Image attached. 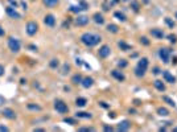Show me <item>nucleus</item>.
Returning a JSON list of instances; mask_svg holds the SVG:
<instances>
[{"label":"nucleus","instance_id":"49","mask_svg":"<svg viewBox=\"0 0 177 132\" xmlns=\"http://www.w3.org/2000/svg\"><path fill=\"white\" fill-rule=\"evenodd\" d=\"M77 65H82V60H79V58H77Z\"/></svg>","mask_w":177,"mask_h":132},{"label":"nucleus","instance_id":"18","mask_svg":"<svg viewBox=\"0 0 177 132\" xmlns=\"http://www.w3.org/2000/svg\"><path fill=\"white\" fill-rule=\"evenodd\" d=\"M27 108L29 111H33V112H40V111L42 110V107L40 105H37V103H28Z\"/></svg>","mask_w":177,"mask_h":132},{"label":"nucleus","instance_id":"20","mask_svg":"<svg viewBox=\"0 0 177 132\" xmlns=\"http://www.w3.org/2000/svg\"><path fill=\"white\" fill-rule=\"evenodd\" d=\"M75 118H78V119H91V118H93V115H91L90 112H83V111H81V112H77V114H75Z\"/></svg>","mask_w":177,"mask_h":132},{"label":"nucleus","instance_id":"25","mask_svg":"<svg viewBox=\"0 0 177 132\" xmlns=\"http://www.w3.org/2000/svg\"><path fill=\"white\" fill-rule=\"evenodd\" d=\"M153 85H155V87L159 90V91H165V85L164 83H162V81H155V82H153Z\"/></svg>","mask_w":177,"mask_h":132},{"label":"nucleus","instance_id":"41","mask_svg":"<svg viewBox=\"0 0 177 132\" xmlns=\"http://www.w3.org/2000/svg\"><path fill=\"white\" fill-rule=\"evenodd\" d=\"M4 36H5V30L3 29L1 25H0V37H4Z\"/></svg>","mask_w":177,"mask_h":132},{"label":"nucleus","instance_id":"53","mask_svg":"<svg viewBox=\"0 0 177 132\" xmlns=\"http://www.w3.org/2000/svg\"><path fill=\"white\" fill-rule=\"evenodd\" d=\"M32 1H35V0H32Z\"/></svg>","mask_w":177,"mask_h":132},{"label":"nucleus","instance_id":"46","mask_svg":"<svg viewBox=\"0 0 177 132\" xmlns=\"http://www.w3.org/2000/svg\"><path fill=\"white\" fill-rule=\"evenodd\" d=\"M160 73V69L159 67H155V69H153V74H159Z\"/></svg>","mask_w":177,"mask_h":132},{"label":"nucleus","instance_id":"14","mask_svg":"<svg viewBox=\"0 0 177 132\" xmlns=\"http://www.w3.org/2000/svg\"><path fill=\"white\" fill-rule=\"evenodd\" d=\"M130 128H131V123L128 122V120H122V122L118 124L116 130L118 131H128Z\"/></svg>","mask_w":177,"mask_h":132},{"label":"nucleus","instance_id":"10","mask_svg":"<svg viewBox=\"0 0 177 132\" xmlns=\"http://www.w3.org/2000/svg\"><path fill=\"white\" fill-rule=\"evenodd\" d=\"M44 24L49 28H53L56 25V16L52 15V13H48V15L44 16Z\"/></svg>","mask_w":177,"mask_h":132},{"label":"nucleus","instance_id":"3","mask_svg":"<svg viewBox=\"0 0 177 132\" xmlns=\"http://www.w3.org/2000/svg\"><path fill=\"white\" fill-rule=\"evenodd\" d=\"M7 46L12 53H19L20 49H21V41L19 38L13 37V36H9L7 38Z\"/></svg>","mask_w":177,"mask_h":132},{"label":"nucleus","instance_id":"6","mask_svg":"<svg viewBox=\"0 0 177 132\" xmlns=\"http://www.w3.org/2000/svg\"><path fill=\"white\" fill-rule=\"evenodd\" d=\"M5 15H7L9 19H13V20H20V19H21V15L16 11V8L11 7V5H7V7H5Z\"/></svg>","mask_w":177,"mask_h":132},{"label":"nucleus","instance_id":"48","mask_svg":"<svg viewBox=\"0 0 177 132\" xmlns=\"http://www.w3.org/2000/svg\"><path fill=\"white\" fill-rule=\"evenodd\" d=\"M20 83H21V85H25V83H27V79H24V78H21V79H20Z\"/></svg>","mask_w":177,"mask_h":132},{"label":"nucleus","instance_id":"1","mask_svg":"<svg viewBox=\"0 0 177 132\" xmlns=\"http://www.w3.org/2000/svg\"><path fill=\"white\" fill-rule=\"evenodd\" d=\"M81 43L87 48H93V46H96L99 43L102 41V37L101 35H96V33H93V32H85L83 35L81 36Z\"/></svg>","mask_w":177,"mask_h":132},{"label":"nucleus","instance_id":"26","mask_svg":"<svg viewBox=\"0 0 177 132\" xmlns=\"http://www.w3.org/2000/svg\"><path fill=\"white\" fill-rule=\"evenodd\" d=\"M107 30L110 33H118L119 32V27L116 24H108L107 25Z\"/></svg>","mask_w":177,"mask_h":132},{"label":"nucleus","instance_id":"36","mask_svg":"<svg viewBox=\"0 0 177 132\" xmlns=\"http://www.w3.org/2000/svg\"><path fill=\"white\" fill-rule=\"evenodd\" d=\"M168 38H169V41H170L172 44H175L176 41H177V37H176L175 35H169V36H168Z\"/></svg>","mask_w":177,"mask_h":132},{"label":"nucleus","instance_id":"4","mask_svg":"<svg viewBox=\"0 0 177 132\" xmlns=\"http://www.w3.org/2000/svg\"><path fill=\"white\" fill-rule=\"evenodd\" d=\"M25 32H27V35L29 36V37L36 36L37 32H38V24H37L36 21H33V20L28 21L27 25H25Z\"/></svg>","mask_w":177,"mask_h":132},{"label":"nucleus","instance_id":"11","mask_svg":"<svg viewBox=\"0 0 177 132\" xmlns=\"http://www.w3.org/2000/svg\"><path fill=\"white\" fill-rule=\"evenodd\" d=\"M75 24L78 25V27H85V25L89 24V17L85 15H78L75 17Z\"/></svg>","mask_w":177,"mask_h":132},{"label":"nucleus","instance_id":"42","mask_svg":"<svg viewBox=\"0 0 177 132\" xmlns=\"http://www.w3.org/2000/svg\"><path fill=\"white\" fill-rule=\"evenodd\" d=\"M4 71H5L4 66H3V65H0V77H1V75H4Z\"/></svg>","mask_w":177,"mask_h":132},{"label":"nucleus","instance_id":"39","mask_svg":"<svg viewBox=\"0 0 177 132\" xmlns=\"http://www.w3.org/2000/svg\"><path fill=\"white\" fill-rule=\"evenodd\" d=\"M8 1H9L11 4H12V5H11V7H13V8H17V3H16L15 0H8Z\"/></svg>","mask_w":177,"mask_h":132},{"label":"nucleus","instance_id":"52","mask_svg":"<svg viewBox=\"0 0 177 132\" xmlns=\"http://www.w3.org/2000/svg\"><path fill=\"white\" fill-rule=\"evenodd\" d=\"M175 131H177V127H176V128H175Z\"/></svg>","mask_w":177,"mask_h":132},{"label":"nucleus","instance_id":"21","mask_svg":"<svg viewBox=\"0 0 177 132\" xmlns=\"http://www.w3.org/2000/svg\"><path fill=\"white\" fill-rule=\"evenodd\" d=\"M82 79H83V77H82L81 74H74L73 77H71V83H73V85H81Z\"/></svg>","mask_w":177,"mask_h":132},{"label":"nucleus","instance_id":"9","mask_svg":"<svg viewBox=\"0 0 177 132\" xmlns=\"http://www.w3.org/2000/svg\"><path fill=\"white\" fill-rule=\"evenodd\" d=\"M111 54V48L108 45H102L98 50V56L101 58H107L108 56Z\"/></svg>","mask_w":177,"mask_h":132},{"label":"nucleus","instance_id":"23","mask_svg":"<svg viewBox=\"0 0 177 132\" xmlns=\"http://www.w3.org/2000/svg\"><path fill=\"white\" fill-rule=\"evenodd\" d=\"M114 16H115L116 19H118L119 21H122V22H124L125 20H127V17H125V15L123 12H120V11H116V12H114Z\"/></svg>","mask_w":177,"mask_h":132},{"label":"nucleus","instance_id":"45","mask_svg":"<svg viewBox=\"0 0 177 132\" xmlns=\"http://www.w3.org/2000/svg\"><path fill=\"white\" fill-rule=\"evenodd\" d=\"M4 102H5V98L0 95V106H1V105H4Z\"/></svg>","mask_w":177,"mask_h":132},{"label":"nucleus","instance_id":"30","mask_svg":"<svg viewBox=\"0 0 177 132\" xmlns=\"http://www.w3.org/2000/svg\"><path fill=\"white\" fill-rule=\"evenodd\" d=\"M69 71H70V66L67 65V63H65V65L62 66V70H61V74H62V75H66V74H67V73H69Z\"/></svg>","mask_w":177,"mask_h":132},{"label":"nucleus","instance_id":"12","mask_svg":"<svg viewBox=\"0 0 177 132\" xmlns=\"http://www.w3.org/2000/svg\"><path fill=\"white\" fill-rule=\"evenodd\" d=\"M162 78H164V81L165 82H168V83H175L176 82V77L170 74L169 71H167V70L162 71Z\"/></svg>","mask_w":177,"mask_h":132},{"label":"nucleus","instance_id":"35","mask_svg":"<svg viewBox=\"0 0 177 132\" xmlns=\"http://www.w3.org/2000/svg\"><path fill=\"white\" fill-rule=\"evenodd\" d=\"M140 43L143 45H149V40H148L147 37H144V36H143V37H140Z\"/></svg>","mask_w":177,"mask_h":132},{"label":"nucleus","instance_id":"13","mask_svg":"<svg viewBox=\"0 0 177 132\" xmlns=\"http://www.w3.org/2000/svg\"><path fill=\"white\" fill-rule=\"evenodd\" d=\"M111 75H112L116 81H119V82H123L125 79V75L120 71V70H112V71H111Z\"/></svg>","mask_w":177,"mask_h":132},{"label":"nucleus","instance_id":"44","mask_svg":"<svg viewBox=\"0 0 177 132\" xmlns=\"http://www.w3.org/2000/svg\"><path fill=\"white\" fill-rule=\"evenodd\" d=\"M99 105H101L103 108H108V105H106V102H99Z\"/></svg>","mask_w":177,"mask_h":132},{"label":"nucleus","instance_id":"15","mask_svg":"<svg viewBox=\"0 0 177 132\" xmlns=\"http://www.w3.org/2000/svg\"><path fill=\"white\" fill-rule=\"evenodd\" d=\"M93 20L95 24H98V25H103L104 24V17H103V15L102 13H99V12H95L93 15Z\"/></svg>","mask_w":177,"mask_h":132},{"label":"nucleus","instance_id":"29","mask_svg":"<svg viewBox=\"0 0 177 132\" xmlns=\"http://www.w3.org/2000/svg\"><path fill=\"white\" fill-rule=\"evenodd\" d=\"M162 100H164V102H167L169 106H173V107H175V106H176L175 100H173V99H170L169 97H165V95H164V97H162Z\"/></svg>","mask_w":177,"mask_h":132},{"label":"nucleus","instance_id":"5","mask_svg":"<svg viewBox=\"0 0 177 132\" xmlns=\"http://www.w3.org/2000/svg\"><path fill=\"white\" fill-rule=\"evenodd\" d=\"M54 110H56L58 114H67L69 112V106L66 105V103L64 102V100H61V99H56L54 100Z\"/></svg>","mask_w":177,"mask_h":132},{"label":"nucleus","instance_id":"51","mask_svg":"<svg viewBox=\"0 0 177 132\" xmlns=\"http://www.w3.org/2000/svg\"><path fill=\"white\" fill-rule=\"evenodd\" d=\"M122 1H130V0H122Z\"/></svg>","mask_w":177,"mask_h":132},{"label":"nucleus","instance_id":"32","mask_svg":"<svg viewBox=\"0 0 177 132\" xmlns=\"http://www.w3.org/2000/svg\"><path fill=\"white\" fill-rule=\"evenodd\" d=\"M127 65H128V62H127L125 60H119V61H118V66L120 67V69H123V67H125Z\"/></svg>","mask_w":177,"mask_h":132},{"label":"nucleus","instance_id":"28","mask_svg":"<svg viewBox=\"0 0 177 132\" xmlns=\"http://www.w3.org/2000/svg\"><path fill=\"white\" fill-rule=\"evenodd\" d=\"M157 114L160 115V116H168V115H169V111H168L165 107H159L157 108Z\"/></svg>","mask_w":177,"mask_h":132},{"label":"nucleus","instance_id":"16","mask_svg":"<svg viewBox=\"0 0 177 132\" xmlns=\"http://www.w3.org/2000/svg\"><path fill=\"white\" fill-rule=\"evenodd\" d=\"M81 85H82V87L89 89V87H91V86L94 85V79H93V78H91V77H85L83 79H82Z\"/></svg>","mask_w":177,"mask_h":132},{"label":"nucleus","instance_id":"8","mask_svg":"<svg viewBox=\"0 0 177 132\" xmlns=\"http://www.w3.org/2000/svg\"><path fill=\"white\" fill-rule=\"evenodd\" d=\"M1 114H3V116H4L5 119H8V120H15L16 118H17V115H16L15 110H13V108H9V107L4 108Z\"/></svg>","mask_w":177,"mask_h":132},{"label":"nucleus","instance_id":"38","mask_svg":"<svg viewBox=\"0 0 177 132\" xmlns=\"http://www.w3.org/2000/svg\"><path fill=\"white\" fill-rule=\"evenodd\" d=\"M103 130H104V131H114V128L111 127V126H106V124H104V126H103Z\"/></svg>","mask_w":177,"mask_h":132},{"label":"nucleus","instance_id":"7","mask_svg":"<svg viewBox=\"0 0 177 132\" xmlns=\"http://www.w3.org/2000/svg\"><path fill=\"white\" fill-rule=\"evenodd\" d=\"M159 57L161 58V61L164 63H168L170 60V50L168 48H161L159 49Z\"/></svg>","mask_w":177,"mask_h":132},{"label":"nucleus","instance_id":"37","mask_svg":"<svg viewBox=\"0 0 177 132\" xmlns=\"http://www.w3.org/2000/svg\"><path fill=\"white\" fill-rule=\"evenodd\" d=\"M82 9H83V8H81L79 5H78V7H71L70 8L71 12H79V11H82Z\"/></svg>","mask_w":177,"mask_h":132},{"label":"nucleus","instance_id":"22","mask_svg":"<svg viewBox=\"0 0 177 132\" xmlns=\"http://www.w3.org/2000/svg\"><path fill=\"white\" fill-rule=\"evenodd\" d=\"M86 105H87V99H86V98L79 97V98H77V99H75V106H77V107H85Z\"/></svg>","mask_w":177,"mask_h":132},{"label":"nucleus","instance_id":"33","mask_svg":"<svg viewBox=\"0 0 177 132\" xmlns=\"http://www.w3.org/2000/svg\"><path fill=\"white\" fill-rule=\"evenodd\" d=\"M64 122H65V123H69V124H71V126L77 124L75 119H73V118H66V119H64Z\"/></svg>","mask_w":177,"mask_h":132},{"label":"nucleus","instance_id":"31","mask_svg":"<svg viewBox=\"0 0 177 132\" xmlns=\"http://www.w3.org/2000/svg\"><path fill=\"white\" fill-rule=\"evenodd\" d=\"M79 132H91V131H95L94 127H79L78 128Z\"/></svg>","mask_w":177,"mask_h":132},{"label":"nucleus","instance_id":"19","mask_svg":"<svg viewBox=\"0 0 177 132\" xmlns=\"http://www.w3.org/2000/svg\"><path fill=\"white\" fill-rule=\"evenodd\" d=\"M151 35H152V37H155V38H162L164 37V32H162L161 29H151Z\"/></svg>","mask_w":177,"mask_h":132},{"label":"nucleus","instance_id":"17","mask_svg":"<svg viewBox=\"0 0 177 132\" xmlns=\"http://www.w3.org/2000/svg\"><path fill=\"white\" fill-rule=\"evenodd\" d=\"M42 4L46 8H54L59 4V0H42Z\"/></svg>","mask_w":177,"mask_h":132},{"label":"nucleus","instance_id":"47","mask_svg":"<svg viewBox=\"0 0 177 132\" xmlns=\"http://www.w3.org/2000/svg\"><path fill=\"white\" fill-rule=\"evenodd\" d=\"M0 131H8V127H5V126H0Z\"/></svg>","mask_w":177,"mask_h":132},{"label":"nucleus","instance_id":"2","mask_svg":"<svg viewBox=\"0 0 177 132\" xmlns=\"http://www.w3.org/2000/svg\"><path fill=\"white\" fill-rule=\"evenodd\" d=\"M148 58H145V57H143L139 60V62H138V65H136L135 67V75L138 78H141V77H144V74H145V71H147V69H148Z\"/></svg>","mask_w":177,"mask_h":132},{"label":"nucleus","instance_id":"24","mask_svg":"<svg viewBox=\"0 0 177 132\" xmlns=\"http://www.w3.org/2000/svg\"><path fill=\"white\" fill-rule=\"evenodd\" d=\"M118 46L122 50H123V52H128V50H131V45H128V44H125L123 40H120L118 43Z\"/></svg>","mask_w":177,"mask_h":132},{"label":"nucleus","instance_id":"50","mask_svg":"<svg viewBox=\"0 0 177 132\" xmlns=\"http://www.w3.org/2000/svg\"><path fill=\"white\" fill-rule=\"evenodd\" d=\"M173 63H175V65L177 63V57H175V58H173Z\"/></svg>","mask_w":177,"mask_h":132},{"label":"nucleus","instance_id":"34","mask_svg":"<svg viewBox=\"0 0 177 132\" xmlns=\"http://www.w3.org/2000/svg\"><path fill=\"white\" fill-rule=\"evenodd\" d=\"M131 8H132L133 11H136V12H138V11H139V4L136 1H132V3H131Z\"/></svg>","mask_w":177,"mask_h":132},{"label":"nucleus","instance_id":"27","mask_svg":"<svg viewBox=\"0 0 177 132\" xmlns=\"http://www.w3.org/2000/svg\"><path fill=\"white\" fill-rule=\"evenodd\" d=\"M58 66H59V61L57 60V58H53V60L49 61V67L50 69H57Z\"/></svg>","mask_w":177,"mask_h":132},{"label":"nucleus","instance_id":"40","mask_svg":"<svg viewBox=\"0 0 177 132\" xmlns=\"http://www.w3.org/2000/svg\"><path fill=\"white\" fill-rule=\"evenodd\" d=\"M20 4L22 5V9H24V11L28 9V5H27V3H25V1H20Z\"/></svg>","mask_w":177,"mask_h":132},{"label":"nucleus","instance_id":"43","mask_svg":"<svg viewBox=\"0 0 177 132\" xmlns=\"http://www.w3.org/2000/svg\"><path fill=\"white\" fill-rule=\"evenodd\" d=\"M165 21H167V24H168V25H169V27H175V24H173V22H172V21H170V20H169V19H168V17H167V19H165Z\"/></svg>","mask_w":177,"mask_h":132}]
</instances>
